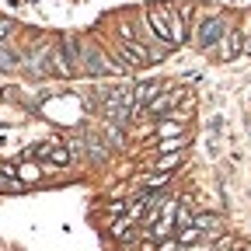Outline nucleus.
Wrapping results in <instances>:
<instances>
[{
  "instance_id": "obj_2",
  "label": "nucleus",
  "mask_w": 251,
  "mask_h": 251,
  "mask_svg": "<svg viewBox=\"0 0 251 251\" xmlns=\"http://www.w3.org/2000/svg\"><path fill=\"white\" fill-rule=\"evenodd\" d=\"M175 227H178V202L168 199V202H164V213L157 216L153 227H150V237H153V241H164V237H171Z\"/></svg>"
},
{
  "instance_id": "obj_4",
  "label": "nucleus",
  "mask_w": 251,
  "mask_h": 251,
  "mask_svg": "<svg viewBox=\"0 0 251 251\" xmlns=\"http://www.w3.org/2000/svg\"><path fill=\"white\" fill-rule=\"evenodd\" d=\"M224 18H206L202 25H199V31H196V46L199 49H213L216 46V39H224Z\"/></svg>"
},
{
  "instance_id": "obj_5",
  "label": "nucleus",
  "mask_w": 251,
  "mask_h": 251,
  "mask_svg": "<svg viewBox=\"0 0 251 251\" xmlns=\"http://www.w3.org/2000/svg\"><path fill=\"white\" fill-rule=\"evenodd\" d=\"M122 56H126V63H133V67H147V63L157 59V56H153L147 46H140L136 39H126V42H122Z\"/></svg>"
},
{
  "instance_id": "obj_7",
  "label": "nucleus",
  "mask_w": 251,
  "mask_h": 251,
  "mask_svg": "<svg viewBox=\"0 0 251 251\" xmlns=\"http://www.w3.org/2000/svg\"><path fill=\"white\" fill-rule=\"evenodd\" d=\"M35 153L49 157V164H52V168H63V164H70V150H67V147H59V143H46V147H39Z\"/></svg>"
},
{
  "instance_id": "obj_13",
  "label": "nucleus",
  "mask_w": 251,
  "mask_h": 251,
  "mask_svg": "<svg viewBox=\"0 0 251 251\" xmlns=\"http://www.w3.org/2000/svg\"><path fill=\"white\" fill-rule=\"evenodd\" d=\"M157 140H181V122L178 119L161 122V126H157Z\"/></svg>"
},
{
  "instance_id": "obj_10",
  "label": "nucleus",
  "mask_w": 251,
  "mask_h": 251,
  "mask_svg": "<svg viewBox=\"0 0 251 251\" xmlns=\"http://www.w3.org/2000/svg\"><path fill=\"white\" fill-rule=\"evenodd\" d=\"M14 175H18V181H21V185H35V181L42 178V168L28 161V164H21V168H14Z\"/></svg>"
},
{
  "instance_id": "obj_3",
  "label": "nucleus",
  "mask_w": 251,
  "mask_h": 251,
  "mask_svg": "<svg viewBox=\"0 0 251 251\" xmlns=\"http://www.w3.org/2000/svg\"><path fill=\"white\" fill-rule=\"evenodd\" d=\"M147 21L153 28V35L161 39V46H175V35H171V21H168V7H147Z\"/></svg>"
},
{
  "instance_id": "obj_15",
  "label": "nucleus",
  "mask_w": 251,
  "mask_h": 251,
  "mask_svg": "<svg viewBox=\"0 0 251 251\" xmlns=\"http://www.w3.org/2000/svg\"><path fill=\"white\" fill-rule=\"evenodd\" d=\"M168 178H171V175L157 171V175H147V178H143V185H147V188H161V185H168Z\"/></svg>"
},
{
  "instance_id": "obj_16",
  "label": "nucleus",
  "mask_w": 251,
  "mask_h": 251,
  "mask_svg": "<svg viewBox=\"0 0 251 251\" xmlns=\"http://www.w3.org/2000/svg\"><path fill=\"white\" fill-rule=\"evenodd\" d=\"M157 147H161L164 153H178V150H185V136H181V140H161Z\"/></svg>"
},
{
  "instance_id": "obj_9",
  "label": "nucleus",
  "mask_w": 251,
  "mask_h": 251,
  "mask_svg": "<svg viewBox=\"0 0 251 251\" xmlns=\"http://www.w3.org/2000/svg\"><path fill=\"white\" fill-rule=\"evenodd\" d=\"M21 181L14 175V164H0V192H21Z\"/></svg>"
},
{
  "instance_id": "obj_11",
  "label": "nucleus",
  "mask_w": 251,
  "mask_h": 251,
  "mask_svg": "<svg viewBox=\"0 0 251 251\" xmlns=\"http://www.w3.org/2000/svg\"><path fill=\"white\" fill-rule=\"evenodd\" d=\"M168 21H171L175 46H181V42H185V21H181V11H178V7H168Z\"/></svg>"
},
{
  "instance_id": "obj_8",
  "label": "nucleus",
  "mask_w": 251,
  "mask_h": 251,
  "mask_svg": "<svg viewBox=\"0 0 251 251\" xmlns=\"http://www.w3.org/2000/svg\"><path fill=\"white\" fill-rule=\"evenodd\" d=\"M175 101H178V91H168V94H157V98L143 108V112H150V115H168L171 108H175Z\"/></svg>"
},
{
  "instance_id": "obj_12",
  "label": "nucleus",
  "mask_w": 251,
  "mask_h": 251,
  "mask_svg": "<svg viewBox=\"0 0 251 251\" xmlns=\"http://www.w3.org/2000/svg\"><path fill=\"white\" fill-rule=\"evenodd\" d=\"M202 234H206V230H202V227L196 224V220H192L188 227H178V244H185V248H188V244H196Z\"/></svg>"
},
{
  "instance_id": "obj_14",
  "label": "nucleus",
  "mask_w": 251,
  "mask_h": 251,
  "mask_svg": "<svg viewBox=\"0 0 251 251\" xmlns=\"http://www.w3.org/2000/svg\"><path fill=\"white\" fill-rule=\"evenodd\" d=\"M181 157H185L181 150H178V153H164L161 161H157V171H164V175H171V168H178V164H181Z\"/></svg>"
},
{
  "instance_id": "obj_17",
  "label": "nucleus",
  "mask_w": 251,
  "mask_h": 251,
  "mask_svg": "<svg viewBox=\"0 0 251 251\" xmlns=\"http://www.w3.org/2000/svg\"><path fill=\"white\" fill-rule=\"evenodd\" d=\"M11 31H14V25H11L7 18H0V42H4V39L11 35Z\"/></svg>"
},
{
  "instance_id": "obj_6",
  "label": "nucleus",
  "mask_w": 251,
  "mask_h": 251,
  "mask_svg": "<svg viewBox=\"0 0 251 251\" xmlns=\"http://www.w3.org/2000/svg\"><path fill=\"white\" fill-rule=\"evenodd\" d=\"M157 94H161V84H153V80H147V84H136V94H133V105H136V112H143Z\"/></svg>"
},
{
  "instance_id": "obj_18",
  "label": "nucleus",
  "mask_w": 251,
  "mask_h": 251,
  "mask_svg": "<svg viewBox=\"0 0 251 251\" xmlns=\"http://www.w3.org/2000/svg\"><path fill=\"white\" fill-rule=\"evenodd\" d=\"M244 52L251 56V18H248V39H244Z\"/></svg>"
},
{
  "instance_id": "obj_1",
  "label": "nucleus",
  "mask_w": 251,
  "mask_h": 251,
  "mask_svg": "<svg viewBox=\"0 0 251 251\" xmlns=\"http://www.w3.org/2000/svg\"><path fill=\"white\" fill-rule=\"evenodd\" d=\"M244 39H248V21L241 28H227L224 39H220V46H216L220 59H234L237 52H244Z\"/></svg>"
}]
</instances>
